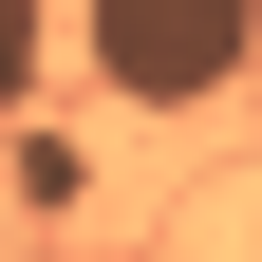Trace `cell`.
I'll list each match as a JSON object with an SVG mask.
<instances>
[{
  "label": "cell",
  "mask_w": 262,
  "mask_h": 262,
  "mask_svg": "<svg viewBox=\"0 0 262 262\" xmlns=\"http://www.w3.org/2000/svg\"><path fill=\"white\" fill-rule=\"evenodd\" d=\"M38 56H56V0H0V113L38 94Z\"/></svg>",
  "instance_id": "7a4b0ae2"
},
{
  "label": "cell",
  "mask_w": 262,
  "mask_h": 262,
  "mask_svg": "<svg viewBox=\"0 0 262 262\" xmlns=\"http://www.w3.org/2000/svg\"><path fill=\"white\" fill-rule=\"evenodd\" d=\"M244 94H262V56H244Z\"/></svg>",
  "instance_id": "3957f363"
},
{
  "label": "cell",
  "mask_w": 262,
  "mask_h": 262,
  "mask_svg": "<svg viewBox=\"0 0 262 262\" xmlns=\"http://www.w3.org/2000/svg\"><path fill=\"white\" fill-rule=\"evenodd\" d=\"M75 56L113 113H206V94H244L262 0H75Z\"/></svg>",
  "instance_id": "6da1fadb"
}]
</instances>
